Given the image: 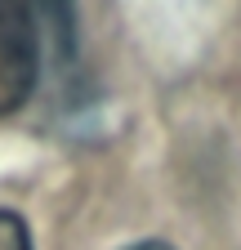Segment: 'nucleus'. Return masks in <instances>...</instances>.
<instances>
[{
  "label": "nucleus",
  "instance_id": "f257e3e1",
  "mask_svg": "<svg viewBox=\"0 0 241 250\" xmlns=\"http://www.w3.org/2000/svg\"><path fill=\"white\" fill-rule=\"evenodd\" d=\"M40 22L32 0H0V116L27 103L40 76Z\"/></svg>",
  "mask_w": 241,
  "mask_h": 250
},
{
  "label": "nucleus",
  "instance_id": "f03ea898",
  "mask_svg": "<svg viewBox=\"0 0 241 250\" xmlns=\"http://www.w3.org/2000/svg\"><path fill=\"white\" fill-rule=\"evenodd\" d=\"M32 9L40 22V36H45V22H49L54 36H58V49L72 54V0H32Z\"/></svg>",
  "mask_w": 241,
  "mask_h": 250
},
{
  "label": "nucleus",
  "instance_id": "7ed1b4c3",
  "mask_svg": "<svg viewBox=\"0 0 241 250\" xmlns=\"http://www.w3.org/2000/svg\"><path fill=\"white\" fill-rule=\"evenodd\" d=\"M0 250H32V237H27L22 219L9 210H0Z\"/></svg>",
  "mask_w": 241,
  "mask_h": 250
},
{
  "label": "nucleus",
  "instance_id": "20e7f679",
  "mask_svg": "<svg viewBox=\"0 0 241 250\" xmlns=\"http://www.w3.org/2000/svg\"><path fill=\"white\" fill-rule=\"evenodd\" d=\"M125 250H174V246H165V241H134V246H125Z\"/></svg>",
  "mask_w": 241,
  "mask_h": 250
}]
</instances>
